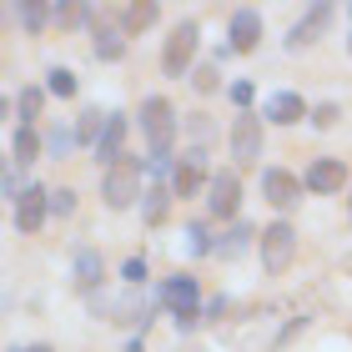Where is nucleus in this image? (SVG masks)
<instances>
[{"mask_svg": "<svg viewBox=\"0 0 352 352\" xmlns=\"http://www.w3.org/2000/svg\"><path fill=\"white\" fill-rule=\"evenodd\" d=\"M121 146H126V116H111V121H106V131H101V141H96V162H101L106 171H111V166H121V162H126Z\"/></svg>", "mask_w": 352, "mask_h": 352, "instance_id": "nucleus-9", "label": "nucleus"}, {"mask_svg": "<svg viewBox=\"0 0 352 352\" xmlns=\"http://www.w3.org/2000/svg\"><path fill=\"white\" fill-rule=\"evenodd\" d=\"M141 171H146V176H156V186H162V176L171 171V146H162V151H151L146 162H141Z\"/></svg>", "mask_w": 352, "mask_h": 352, "instance_id": "nucleus-25", "label": "nucleus"}, {"mask_svg": "<svg viewBox=\"0 0 352 352\" xmlns=\"http://www.w3.org/2000/svg\"><path fill=\"white\" fill-rule=\"evenodd\" d=\"M121 51H126V41H121L111 25H101V30H96V56H101V60H116Z\"/></svg>", "mask_w": 352, "mask_h": 352, "instance_id": "nucleus-22", "label": "nucleus"}, {"mask_svg": "<svg viewBox=\"0 0 352 352\" xmlns=\"http://www.w3.org/2000/svg\"><path fill=\"white\" fill-rule=\"evenodd\" d=\"M121 277L131 282V287H141V282H146V262H141V257H131V262L121 267Z\"/></svg>", "mask_w": 352, "mask_h": 352, "instance_id": "nucleus-30", "label": "nucleus"}, {"mask_svg": "<svg viewBox=\"0 0 352 352\" xmlns=\"http://www.w3.org/2000/svg\"><path fill=\"white\" fill-rule=\"evenodd\" d=\"M51 96H76V76H71L66 66L51 71Z\"/></svg>", "mask_w": 352, "mask_h": 352, "instance_id": "nucleus-26", "label": "nucleus"}, {"mask_svg": "<svg viewBox=\"0 0 352 352\" xmlns=\"http://www.w3.org/2000/svg\"><path fill=\"white\" fill-rule=\"evenodd\" d=\"M236 201H242L236 171H217L212 176V197H206V212H212V217H236Z\"/></svg>", "mask_w": 352, "mask_h": 352, "instance_id": "nucleus-7", "label": "nucleus"}, {"mask_svg": "<svg viewBox=\"0 0 352 352\" xmlns=\"http://www.w3.org/2000/svg\"><path fill=\"white\" fill-rule=\"evenodd\" d=\"M141 131L151 136V151L171 146V131H176V111H171V101H166V96H146V101H141Z\"/></svg>", "mask_w": 352, "mask_h": 352, "instance_id": "nucleus-2", "label": "nucleus"}, {"mask_svg": "<svg viewBox=\"0 0 352 352\" xmlns=\"http://www.w3.org/2000/svg\"><path fill=\"white\" fill-rule=\"evenodd\" d=\"M45 212H51V191H45V186H25L21 201H15V227H21L25 236H36Z\"/></svg>", "mask_w": 352, "mask_h": 352, "instance_id": "nucleus-6", "label": "nucleus"}, {"mask_svg": "<svg viewBox=\"0 0 352 352\" xmlns=\"http://www.w3.org/2000/svg\"><path fill=\"white\" fill-rule=\"evenodd\" d=\"M151 21H156V6H151V0H136V6L121 10V30H126V36H141Z\"/></svg>", "mask_w": 352, "mask_h": 352, "instance_id": "nucleus-18", "label": "nucleus"}, {"mask_svg": "<svg viewBox=\"0 0 352 352\" xmlns=\"http://www.w3.org/2000/svg\"><path fill=\"white\" fill-rule=\"evenodd\" d=\"M338 116H342L338 106H317V111H312V121H317V126H338Z\"/></svg>", "mask_w": 352, "mask_h": 352, "instance_id": "nucleus-31", "label": "nucleus"}, {"mask_svg": "<svg viewBox=\"0 0 352 352\" xmlns=\"http://www.w3.org/2000/svg\"><path fill=\"white\" fill-rule=\"evenodd\" d=\"M15 352H51V347H45V342H41V347H15Z\"/></svg>", "mask_w": 352, "mask_h": 352, "instance_id": "nucleus-34", "label": "nucleus"}, {"mask_svg": "<svg viewBox=\"0 0 352 352\" xmlns=\"http://www.w3.org/2000/svg\"><path fill=\"white\" fill-rule=\"evenodd\" d=\"M191 56H197V25H176L171 41H166V56H162V71L166 76H186L191 71Z\"/></svg>", "mask_w": 352, "mask_h": 352, "instance_id": "nucleus-5", "label": "nucleus"}, {"mask_svg": "<svg viewBox=\"0 0 352 352\" xmlns=\"http://www.w3.org/2000/svg\"><path fill=\"white\" fill-rule=\"evenodd\" d=\"M247 242H252V227H247V221H236V227L217 242V257H236V252H242Z\"/></svg>", "mask_w": 352, "mask_h": 352, "instance_id": "nucleus-21", "label": "nucleus"}, {"mask_svg": "<svg viewBox=\"0 0 352 352\" xmlns=\"http://www.w3.org/2000/svg\"><path fill=\"white\" fill-rule=\"evenodd\" d=\"M267 116L277 121V126H292V121H302V116H307V106H302V96H292V91H277V96H267Z\"/></svg>", "mask_w": 352, "mask_h": 352, "instance_id": "nucleus-15", "label": "nucleus"}, {"mask_svg": "<svg viewBox=\"0 0 352 352\" xmlns=\"http://www.w3.org/2000/svg\"><path fill=\"white\" fill-rule=\"evenodd\" d=\"M51 15H56L60 25H81V21H86L91 10H86V6H51Z\"/></svg>", "mask_w": 352, "mask_h": 352, "instance_id": "nucleus-27", "label": "nucleus"}, {"mask_svg": "<svg viewBox=\"0 0 352 352\" xmlns=\"http://www.w3.org/2000/svg\"><path fill=\"white\" fill-rule=\"evenodd\" d=\"M106 111H81V121H76V141H91V146H96V141H101V131H106Z\"/></svg>", "mask_w": 352, "mask_h": 352, "instance_id": "nucleus-19", "label": "nucleus"}, {"mask_svg": "<svg viewBox=\"0 0 352 352\" xmlns=\"http://www.w3.org/2000/svg\"><path fill=\"white\" fill-rule=\"evenodd\" d=\"M156 297H162V307H171L176 317H191V312H197V302H201V292H197V282H191V277H171Z\"/></svg>", "mask_w": 352, "mask_h": 352, "instance_id": "nucleus-8", "label": "nucleus"}, {"mask_svg": "<svg viewBox=\"0 0 352 352\" xmlns=\"http://www.w3.org/2000/svg\"><path fill=\"white\" fill-rule=\"evenodd\" d=\"M51 212H56V217L76 212V191H66V186H60V191H51Z\"/></svg>", "mask_w": 352, "mask_h": 352, "instance_id": "nucleus-29", "label": "nucleus"}, {"mask_svg": "<svg viewBox=\"0 0 352 352\" xmlns=\"http://www.w3.org/2000/svg\"><path fill=\"white\" fill-rule=\"evenodd\" d=\"M232 101H236V106H252V86L236 81V86H232Z\"/></svg>", "mask_w": 352, "mask_h": 352, "instance_id": "nucleus-32", "label": "nucleus"}, {"mask_svg": "<svg viewBox=\"0 0 352 352\" xmlns=\"http://www.w3.org/2000/svg\"><path fill=\"white\" fill-rule=\"evenodd\" d=\"M197 86H201V91H217V71H212V66L197 71Z\"/></svg>", "mask_w": 352, "mask_h": 352, "instance_id": "nucleus-33", "label": "nucleus"}, {"mask_svg": "<svg viewBox=\"0 0 352 352\" xmlns=\"http://www.w3.org/2000/svg\"><path fill=\"white\" fill-rule=\"evenodd\" d=\"M332 21V6H312L307 15H302V25L292 30V36H287V45H292V51H302V45H312L317 36H322V25Z\"/></svg>", "mask_w": 352, "mask_h": 352, "instance_id": "nucleus-13", "label": "nucleus"}, {"mask_svg": "<svg viewBox=\"0 0 352 352\" xmlns=\"http://www.w3.org/2000/svg\"><path fill=\"white\" fill-rule=\"evenodd\" d=\"M347 51H352V45H347Z\"/></svg>", "mask_w": 352, "mask_h": 352, "instance_id": "nucleus-35", "label": "nucleus"}, {"mask_svg": "<svg viewBox=\"0 0 352 352\" xmlns=\"http://www.w3.org/2000/svg\"><path fill=\"white\" fill-rule=\"evenodd\" d=\"M257 41H262V15L257 10H236L232 15V51H257Z\"/></svg>", "mask_w": 352, "mask_h": 352, "instance_id": "nucleus-12", "label": "nucleus"}, {"mask_svg": "<svg viewBox=\"0 0 352 352\" xmlns=\"http://www.w3.org/2000/svg\"><path fill=\"white\" fill-rule=\"evenodd\" d=\"M292 252H297V232L287 227V221H272V227L262 232V267L282 272L287 262H292Z\"/></svg>", "mask_w": 352, "mask_h": 352, "instance_id": "nucleus-3", "label": "nucleus"}, {"mask_svg": "<svg viewBox=\"0 0 352 352\" xmlns=\"http://www.w3.org/2000/svg\"><path fill=\"white\" fill-rule=\"evenodd\" d=\"M141 162H121V166H111L106 171V186H101V197L106 206H116V212H126V206H136L141 201Z\"/></svg>", "mask_w": 352, "mask_h": 352, "instance_id": "nucleus-1", "label": "nucleus"}, {"mask_svg": "<svg viewBox=\"0 0 352 352\" xmlns=\"http://www.w3.org/2000/svg\"><path fill=\"white\" fill-rule=\"evenodd\" d=\"M201 176H206V156H201V146H191V151L182 156V166H176L171 191H176V197H191V191L201 186Z\"/></svg>", "mask_w": 352, "mask_h": 352, "instance_id": "nucleus-11", "label": "nucleus"}, {"mask_svg": "<svg viewBox=\"0 0 352 352\" xmlns=\"http://www.w3.org/2000/svg\"><path fill=\"white\" fill-rule=\"evenodd\" d=\"M45 15H51V6H41V0H36V6H21L25 30H41V25H45Z\"/></svg>", "mask_w": 352, "mask_h": 352, "instance_id": "nucleus-28", "label": "nucleus"}, {"mask_svg": "<svg viewBox=\"0 0 352 352\" xmlns=\"http://www.w3.org/2000/svg\"><path fill=\"white\" fill-rule=\"evenodd\" d=\"M15 106H21V126H36L41 106H45V91H41V86H25V91H21V101H15Z\"/></svg>", "mask_w": 352, "mask_h": 352, "instance_id": "nucleus-20", "label": "nucleus"}, {"mask_svg": "<svg viewBox=\"0 0 352 352\" xmlns=\"http://www.w3.org/2000/svg\"><path fill=\"white\" fill-rule=\"evenodd\" d=\"M232 156H236V166L262 156V121L252 111H236V121H232Z\"/></svg>", "mask_w": 352, "mask_h": 352, "instance_id": "nucleus-4", "label": "nucleus"}, {"mask_svg": "<svg viewBox=\"0 0 352 352\" xmlns=\"http://www.w3.org/2000/svg\"><path fill=\"white\" fill-rule=\"evenodd\" d=\"M166 206H171V197H166L162 186H156V191H146V197H141V217H146L151 227H156V221L166 217Z\"/></svg>", "mask_w": 352, "mask_h": 352, "instance_id": "nucleus-23", "label": "nucleus"}, {"mask_svg": "<svg viewBox=\"0 0 352 352\" xmlns=\"http://www.w3.org/2000/svg\"><path fill=\"white\" fill-rule=\"evenodd\" d=\"M36 156H41V131H36V126H21V131L10 136V162L15 166H30Z\"/></svg>", "mask_w": 352, "mask_h": 352, "instance_id": "nucleus-17", "label": "nucleus"}, {"mask_svg": "<svg viewBox=\"0 0 352 352\" xmlns=\"http://www.w3.org/2000/svg\"><path fill=\"white\" fill-rule=\"evenodd\" d=\"M101 277H106V262H101V252H76V287L81 292H96L101 287Z\"/></svg>", "mask_w": 352, "mask_h": 352, "instance_id": "nucleus-16", "label": "nucleus"}, {"mask_svg": "<svg viewBox=\"0 0 352 352\" xmlns=\"http://www.w3.org/2000/svg\"><path fill=\"white\" fill-rule=\"evenodd\" d=\"M347 206H352V201H347Z\"/></svg>", "mask_w": 352, "mask_h": 352, "instance_id": "nucleus-36", "label": "nucleus"}, {"mask_svg": "<svg viewBox=\"0 0 352 352\" xmlns=\"http://www.w3.org/2000/svg\"><path fill=\"white\" fill-rule=\"evenodd\" d=\"M297 191H302L297 176H287V171H267V176H262V197H267L272 206H292Z\"/></svg>", "mask_w": 352, "mask_h": 352, "instance_id": "nucleus-14", "label": "nucleus"}, {"mask_svg": "<svg viewBox=\"0 0 352 352\" xmlns=\"http://www.w3.org/2000/svg\"><path fill=\"white\" fill-rule=\"evenodd\" d=\"M347 186V166L342 162H312L307 166V191H317V197H332V191Z\"/></svg>", "mask_w": 352, "mask_h": 352, "instance_id": "nucleus-10", "label": "nucleus"}, {"mask_svg": "<svg viewBox=\"0 0 352 352\" xmlns=\"http://www.w3.org/2000/svg\"><path fill=\"white\" fill-rule=\"evenodd\" d=\"M186 252H197V257H201V252H217L212 232H206L201 221H191V227H186Z\"/></svg>", "mask_w": 352, "mask_h": 352, "instance_id": "nucleus-24", "label": "nucleus"}]
</instances>
